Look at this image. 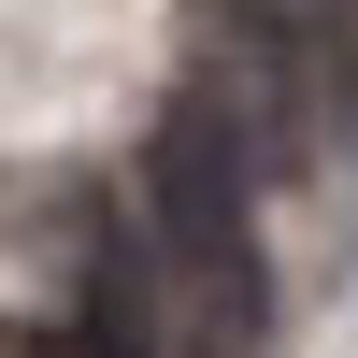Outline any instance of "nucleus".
Returning a JSON list of instances; mask_svg holds the SVG:
<instances>
[{"label":"nucleus","instance_id":"obj_1","mask_svg":"<svg viewBox=\"0 0 358 358\" xmlns=\"http://www.w3.org/2000/svg\"><path fill=\"white\" fill-rule=\"evenodd\" d=\"M143 215H158L172 273L215 315L258 330V201H244V129H229V101H172L158 158H143Z\"/></svg>","mask_w":358,"mask_h":358}]
</instances>
